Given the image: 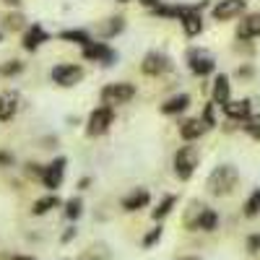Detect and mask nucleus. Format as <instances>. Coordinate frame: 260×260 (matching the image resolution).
<instances>
[{
    "label": "nucleus",
    "mask_w": 260,
    "mask_h": 260,
    "mask_svg": "<svg viewBox=\"0 0 260 260\" xmlns=\"http://www.w3.org/2000/svg\"><path fill=\"white\" fill-rule=\"evenodd\" d=\"M237 180H240L237 169L232 164H221V167H216L211 172V177H208V192L211 195H229L237 187Z\"/></svg>",
    "instance_id": "f257e3e1"
},
{
    "label": "nucleus",
    "mask_w": 260,
    "mask_h": 260,
    "mask_svg": "<svg viewBox=\"0 0 260 260\" xmlns=\"http://www.w3.org/2000/svg\"><path fill=\"white\" fill-rule=\"evenodd\" d=\"M195 167H198V151H195L192 146H182L177 151V156H175V172H177V177L180 180H190Z\"/></svg>",
    "instance_id": "f03ea898"
},
{
    "label": "nucleus",
    "mask_w": 260,
    "mask_h": 260,
    "mask_svg": "<svg viewBox=\"0 0 260 260\" xmlns=\"http://www.w3.org/2000/svg\"><path fill=\"white\" fill-rule=\"evenodd\" d=\"M133 94H136L133 83H110V86L102 89L104 104H125V102L133 99Z\"/></svg>",
    "instance_id": "7ed1b4c3"
},
{
    "label": "nucleus",
    "mask_w": 260,
    "mask_h": 260,
    "mask_svg": "<svg viewBox=\"0 0 260 260\" xmlns=\"http://www.w3.org/2000/svg\"><path fill=\"white\" fill-rule=\"evenodd\" d=\"M81 68L78 65H68V62H62V65H55L52 68V81L57 83V86H73V83H78L81 81Z\"/></svg>",
    "instance_id": "20e7f679"
},
{
    "label": "nucleus",
    "mask_w": 260,
    "mask_h": 260,
    "mask_svg": "<svg viewBox=\"0 0 260 260\" xmlns=\"http://www.w3.org/2000/svg\"><path fill=\"white\" fill-rule=\"evenodd\" d=\"M112 125V110L110 107H99L89 117V136H102L107 133V127Z\"/></svg>",
    "instance_id": "39448f33"
},
{
    "label": "nucleus",
    "mask_w": 260,
    "mask_h": 260,
    "mask_svg": "<svg viewBox=\"0 0 260 260\" xmlns=\"http://www.w3.org/2000/svg\"><path fill=\"white\" fill-rule=\"evenodd\" d=\"M242 11H245V0H221V3L213 8V18L216 21H229L234 16H240Z\"/></svg>",
    "instance_id": "423d86ee"
},
{
    "label": "nucleus",
    "mask_w": 260,
    "mask_h": 260,
    "mask_svg": "<svg viewBox=\"0 0 260 260\" xmlns=\"http://www.w3.org/2000/svg\"><path fill=\"white\" fill-rule=\"evenodd\" d=\"M190 68L195 76H208L213 71V57L203 50H192L190 52Z\"/></svg>",
    "instance_id": "0eeeda50"
},
{
    "label": "nucleus",
    "mask_w": 260,
    "mask_h": 260,
    "mask_svg": "<svg viewBox=\"0 0 260 260\" xmlns=\"http://www.w3.org/2000/svg\"><path fill=\"white\" fill-rule=\"evenodd\" d=\"M83 55H86V60H102L104 65H112V60H115V52L107 45H102V42H89L83 47Z\"/></svg>",
    "instance_id": "6e6552de"
},
{
    "label": "nucleus",
    "mask_w": 260,
    "mask_h": 260,
    "mask_svg": "<svg viewBox=\"0 0 260 260\" xmlns=\"http://www.w3.org/2000/svg\"><path fill=\"white\" fill-rule=\"evenodd\" d=\"M164 71H169V57L161 55V52H148L146 60H143V73L159 76V73H164Z\"/></svg>",
    "instance_id": "1a4fd4ad"
},
{
    "label": "nucleus",
    "mask_w": 260,
    "mask_h": 260,
    "mask_svg": "<svg viewBox=\"0 0 260 260\" xmlns=\"http://www.w3.org/2000/svg\"><path fill=\"white\" fill-rule=\"evenodd\" d=\"M62 172H65V159L60 156V159H55V161L45 169V175H42V180H45V187L55 190V187L62 182Z\"/></svg>",
    "instance_id": "9d476101"
},
{
    "label": "nucleus",
    "mask_w": 260,
    "mask_h": 260,
    "mask_svg": "<svg viewBox=\"0 0 260 260\" xmlns=\"http://www.w3.org/2000/svg\"><path fill=\"white\" fill-rule=\"evenodd\" d=\"M237 37H240V39L260 37V16H257V13L245 16V21H240V26H237Z\"/></svg>",
    "instance_id": "9b49d317"
},
{
    "label": "nucleus",
    "mask_w": 260,
    "mask_h": 260,
    "mask_svg": "<svg viewBox=\"0 0 260 260\" xmlns=\"http://www.w3.org/2000/svg\"><path fill=\"white\" fill-rule=\"evenodd\" d=\"M180 18H182V29H185V34H190V37L201 34V29H203V18L198 16V11H195V8H187Z\"/></svg>",
    "instance_id": "f8f14e48"
},
{
    "label": "nucleus",
    "mask_w": 260,
    "mask_h": 260,
    "mask_svg": "<svg viewBox=\"0 0 260 260\" xmlns=\"http://www.w3.org/2000/svg\"><path fill=\"white\" fill-rule=\"evenodd\" d=\"M224 112H226L232 120H247V117H250V102H247V99L226 102V104H224Z\"/></svg>",
    "instance_id": "ddd939ff"
},
{
    "label": "nucleus",
    "mask_w": 260,
    "mask_h": 260,
    "mask_svg": "<svg viewBox=\"0 0 260 260\" xmlns=\"http://www.w3.org/2000/svg\"><path fill=\"white\" fill-rule=\"evenodd\" d=\"M16 107H18V96L13 91L0 94V120H11L16 115Z\"/></svg>",
    "instance_id": "4468645a"
},
{
    "label": "nucleus",
    "mask_w": 260,
    "mask_h": 260,
    "mask_svg": "<svg viewBox=\"0 0 260 260\" xmlns=\"http://www.w3.org/2000/svg\"><path fill=\"white\" fill-rule=\"evenodd\" d=\"M216 224H219V216H216L211 208H201L198 211V219H195L192 229H203V232H213Z\"/></svg>",
    "instance_id": "2eb2a0df"
},
{
    "label": "nucleus",
    "mask_w": 260,
    "mask_h": 260,
    "mask_svg": "<svg viewBox=\"0 0 260 260\" xmlns=\"http://www.w3.org/2000/svg\"><path fill=\"white\" fill-rule=\"evenodd\" d=\"M213 102L221 104V107L229 102V78L226 76H216V81H213Z\"/></svg>",
    "instance_id": "dca6fc26"
},
{
    "label": "nucleus",
    "mask_w": 260,
    "mask_h": 260,
    "mask_svg": "<svg viewBox=\"0 0 260 260\" xmlns=\"http://www.w3.org/2000/svg\"><path fill=\"white\" fill-rule=\"evenodd\" d=\"M187 104H190V96L187 94H177V96H172L167 104H161V112L164 115H177V112L187 110Z\"/></svg>",
    "instance_id": "f3484780"
},
{
    "label": "nucleus",
    "mask_w": 260,
    "mask_h": 260,
    "mask_svg": "<svg viewBox=\"0 0 260 260\" xmlns=\"http://www.w3.org/2000/svg\"><path fill=\"white\" fill-rule=\"evenodd\" d=\"M203 130H206L203 120H185V122L180 125V133H182L185 141H195L198 136H203Z\"/></svg>",
    "instance_id": "a211bd4d"
},
{
    "label": "nucleus",
    "mask_w": 260,
    "mask_h": 260,
    "mask_svg": "<svg viewBox=\"0 0 260 260\" xmlns=\"http://www.w3.org/2000/svg\"><path fill=\"white\" fill-rule=\"evenodd\" d=\"M146 203H148V192L138 187V190H133V192H130L127 198L122 201V208H125V211H138V208H143Z\"/></svg>",
    "instance_id": "6ab92c4d"
},
{
    "label": "nucleus",
    "mask_w": 260,
    "mask_h": 260,
    "mask_svg": "<svg viewBox=\"0 0 260 260\" xmlns=\"http://www.w3.org/2000/svg\"><path fill=\"white\" fill-rule=\"evenodd\" d=\"M45 39H47L45 29H42V26H31V29L26 31V37H24V47H26V50H37Z\"/></svg>",
    "instance_id": "aec40b11"
},
{
    "label": "nucleus",
    "mask_w": 260,
    "mask_h": 260,
    "mask_svg": "<svg viewBox=\"0 0 260 260\" xmlns=\"http://www.w3.org/2000/svg\"><path fill=\"white\" fill-rule=\"evenodd\" d=\"M57 198H55V195H50V198H39L37 203H34V208H31V213L34 216H42V213H47L50 208H57Z\"/></svg>",
    "instance_id": "412c9836"
},
{
    "label": "nucleus",
    "mask_w": 260,
    "mask_h": 260,
    "mask_svg": "<svg viewBox=\"0 0 260 260\" xmlns=\"http://www.w3.org/2000/svg\"><path fill=\"white\" fill-rule=\"evenodd\" d=\"M257 213H260V187L250 195L247 203H245V216H250V219H252V216H257Z\"/></svg>",
    "instance_id": "4be33fe9"
},
{
    "label": "nucleus",
    "mask_w": 260,
    "mask_h": 260,
    "mask_svg": "<svg viewBox=\"0 0 260 260\" xmlns=\"http://www.w3.org/2000/svg\"><path fill=\"white\" fill-rule=\"evenodd\" d=\"M172 206H175V195H167V198L159 203V208H154V219H164V216L172 211Z\"/></svg>",
    "instance_id": "5701e85b"
},
{
    "label": "nucleus",
    "mask_w": 260,
    "mask_h": 260,
    "mask_svg": "<svg viewBox=\"0 0 260 260\" xmlns=\"http://www.w3.org/2000/svg\"><path fill=\"white\" fill-rule=\"evenodd\" d=\"M62 39H68V42H76V45H89V34H86V31H62Z\"/></svg>",
    "instance_id": "b1692460"
},
{
    "label": "nucleus",
    "mask_w": 260,
    "mask_h": 260,
    "mask_svg": "<svg viewBox=\"0 0 260 260\" xmlns=\"http://www.w3.org/2000/svg\"><path fill=\"white\" fill-rule=\"evenodd\" d=\"M245 130L252 136V138H260V115H252V117H247V125H245Z\"/></svg>",
    "instance_id": "393cba45"
},
{
    "label": "nucleus",
    "mask_w": 260,
    "mask_h": 260,
    "mask_svg": "<svg viewBox=\"0 0 260 260\" xmlns=\"http://www.w3.org/2000/svg\"><path fill=\"white\" fill-rule=\"evenodd\" d=\"M65 213H68V219H78V216H81V201L78 198L68 201V203H65Z\"/></svg>",
    "instance_id": "a878e982"
},
{
    "label": "nucleus",
    "mask_w": 260,
    "mask_h": 260,
    "mask_svg": "<svg viewBox=\"0 0 260 260\" xmlns=\"http://www.w3.org/2000/svg\"><path fill=\"white\" fill-rule=\"evenodd\" d=\"M159 237H161V226H156V229L151 232V234H146V240H143V245H146V247H151V245H154V242L159 240Z\"/></svg>",
    "instance_id": "bb28decb"
},
{
    "label": "nucleus",
    "mask_w": 260,
    "mask_h": 260,
    "mask_svg": "<svg viewBox=\"0 0 260 260\" xmlns=\"http://www.w3.org/2000/svg\"><path fill=\"white\" fill-rule=\"evenodd\" d=\"M247 250H250V252H260V234L247 237Z\"/></svg>",
    "instance_id": "cd10ccee"
},
{
    "label": "nucleus",
    "mask_w": 260,
    "mask_h": 260,
    "mask_svg": "<svg viewBox=\"0 0 260 260\" xmlns=\"http://www.w3.org/2000/svg\"><path fill=\"white\" fill-rule=\"evenodd\" d=\"M203 125H206V127H213V125H216V120H213V107H211V104L206 107V112H203Z\"/></svg>",
    "instance_id": "c85d7f7f"
},
{
    "label": "nucleus",
    "mask_w": 260,
    "mask_h": 260,
    "mask_svg": "<svg viewBox=\"0 0 260 260\" xmlns=\"http://www.w3.org/2000/svg\"><path fill=\"white\" fill-rule=\"evenodd\" d=\"M3 260H34V257H26V255H11V257H3Z\"/></svg>",
    "instance_id": "c756f323"
},
{
    "label": "nucleus",
    "mask_w": 260,
    "mask_h": 260,
    "mask_svg": "<svg viewBox=\"0 0 260 260\" xmlns=\"http://www.w3.org/2000/svg\"><path fill=\"white\" fill-rule=\"evenodd\" d=\"M73 234H76V229H68V232H65V234H62V240H65V242H68V240H71V237H73Z\"/></svg>",
    "instance_id": "7c9ffc66"
},
{
    "label": "nucleus",
    "mask_w": 260,
    "mask_h": 260,
    "mask_svg": "<svg viewBox=\"0 0 260 260\" xmlns=\"http://www.w3.org/2000/svg\"><path fill=\"white\" fill-rule=\"evenodd\" d=\"M143 6H148V8H156V0H141Z\"/></svg>",
    "instance_id": "2f4dec72"
},
{
    "label": "nucleus",
    "mask_w": 260,
    "mask_h": 260,
    "mask_svg": "<svg viewBox=\"0 0 260 260\" xmlns=\"http://www.w3.org/2000/svg\"><path fill=\"white\" fill-rule=\"evenodd\" d=\"M0 161H3V164H8V161H11V159H8V156H6V154H0Z\"/></svg>",
    "instance_id": "473e14b6"
},
{
    "label": "nucleus",
    "mask_w": 260,
    "mask_h": 260,
    "mask_svg": "<svg viewBox=\"0 0 260 260\" xmlns=\"http://www.w3.org/2000/svg\"><path fill=\"white\" fill-rule=\"evenodd\" d=\"M180 260H201V257H180Z\"/></svg>",
    "instance_id": "72a5a7b5"
},
{
    "label": "nucleus",
    "mask_w": 260,
    "mask_h": 260,
    "mask_svg": "<svg viewBox=\"0 0 260 260\" xmlns=\"http://www.w3.org/2000/svg\"><path fill=\"white\" fill-rule=\"evenodd\" d=\"M6 3H16V0H6Z\"/></svg>",
    "instance_id": "f704fd0d"
},
{
    "label": "nucleus",
    "mask_w": 260,
    "mask_h": 260,
    "mask_svg": "<svg viewBox=\"0 0 260 260\" xmlns=\"http://www.w3.org/2000/svg\"><path fill=\"white\" fill-rule=\"evenodd\" d=\"M89 260H94V257H89Z\"/></svg>",
    "instance_id": "c9c22d12"
},
{
    "label": "nucleus",
    "mask_w": 260,
    "mask_h": 260,
    "mask_svg": "<svg viewBox=\"0 0 260 260\" xmlns=\"http://www.w3.org/2000/svg\"><path fill=\"white\" fill-rule=\"evenodd\" d=\"M122 3H125V0H122Z\"/></svg>",
    "instance_id": "e433bc0d"
}]
</instances>
